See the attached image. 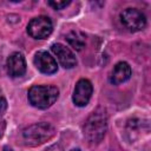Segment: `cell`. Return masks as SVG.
I'll use <instances>...</instances> for the list:
<instances>
[{
	"mask_svg": "<svg viewBox=\"0 0 151 151\" xmlns=\"http://www.w3.org/2000/svg\"><path fill=\"white\" fill-rule=\"evenodd\" d=\"M106 127L107 118L105 110L103 107H98L87 118L84 126V134L90 143H99L106 132Z\"/></svg>",
	"mask_w": 151,
	"mask_h": 151,
	"instance_id": "1",
	"label": "cell"
},
{
	"mask_svg": "<svg viewBox=\"0 0 151 151\" xmlns=\"http://www.w3.org/2000/svg\"><path fill=\"white\" fill-rule=\"evenodd\" d=\"M59 97V90L53 85H34L28 90L29 103L38 109L52 106Z\"/></svg>",
	"mask_w": 151,
	"mask_h": 151,
	"instance_id": "2",
	"label": "cell"
},
{
	"mask_svg": "<svg viewBox=\"0 0 151 151\" xmlns=\"http://www.w3.org/2000/svg\"><path fill=\"white\" fill-rule=\"evenodd\" d=\"M55 134L54 127L48 123H37L22 131L24 140L29 146H38L50 140Z\"/></svg>",
	"mask_w": 151,
	"mask_h": 151,
	"instance_id": "3",
	"label": "cell"
},
{
	"mask_svg": "<svg viewBox=\"0 0 151 151\" xmlns=\"http://www.w3.org/2000/svg\"><path fill=\"white\" fill-rule=\"evenodd\" d=\"M120 21L131 32L142 31L146 26V17L137 8H126L120 13Z\"/></svg>",
	"mask_w": 151,
	"mask_h": 151,
	"instance_id": "4",
	"label": "cell"
},
{
	"mask_svg": "<svg viewBox=\"0 0 151 151\" xmlns=\"http://www.w3.org/2000/svg\"><path fill=\"white\" fill-rule=\"evenodd\" d=\"M52 21L45 15L33 18L27 25V33L34 39H46L52 33Z\"/></svg>",
	"mask_w": 151,
	"mask_h": 151,
	"instance_id": "5",
	"label": "cell"
},
{
	"mask_svg": "<svg viewBox=\"0 0 151 151\" xmlns=\"http://www.w3.org/2000/svg\"><path fill=\"white\" fill-rule=\"evenodd\" d=\"M92 91L93 88H92L91 81L87 79H80L76 84V87L73 91V96H72L73 103L79 107L86 106L92 96Z\"/></svg>",
	"mask_w": 151,
	"mask_h": 151,
	"instance_id": "6",
	"label": "cell"
},
{
	"mask_svg": "<svg viewBox=\"0 0 151 151\" xmlns=\"http://www.w3.org/2000/svg\"><path fill=\"white\" fill-rule=\"evenodd\" d=\"M33 61H34L35 67L45 74H53L58 70L55 59L51 57V54L46 51H38L34 55Z\"/></svg>",
	"mask_w": 151,
	"mask_h": 151,
	"instance_id": "7",
	"label": "cell"
},
{
	"mask_svg": "<svg viewBox=\"0 0 151 151\" xmlns=\"http://www.w3.org/2000/svg\"><path fill=\"white\" fill-rule=\"evenodd\" d=\"M51 50L57 55L61 66H64L65 68H72L77 65V59H76L74 53L68 47H66L65 45L57 42V44H53L51 46Z\"/></svg>",
	"mask_w": 151,
	"mask_h": 151,
	"instance_id": "8",
	"label": "cell"
},
{
	"mask_svg": "<svg viewBox=\"0 0 151 151\" xmlns=\"http://www.w3.org/2000/svg\"><path fill=\"white\" fill-rule=\"evenodd\" d=\"M6 66H7L8 74L13 78L21 77L26 72V61H25L24 55L20 52L12 53L7 59Z\"/></svg>",
	"mask_w": 151,
	"mask_h": 151,
	"instance_id": "9",
	"label": "cell"
},
{
	"mask_svg": "<svg viewBox=\"0 0 151 151\" xmlns=\"http://www.w3.org/2000/svg\"><path fill=\"white\" fill-rule=\"evenodd\" d=\"M131 77V67L125 61H120L118 63L110 76V83L113 85H119L126 80H129Z\"/></svg>",
	"mask_w": 151,
	"mask_h": 151,
	"instance_id": "10",
	"label": "cell"
},
{
	"mask_svg": "<svg viewBox=\"0 0 151 151\" xmlns=\"http://www.w3.org/2000/svg\"><path fill=\"white\" fill-rule=\"evenodd\" d=\"M68 44L77 51H81L85 47V35L78 31H72L66 35Z\"/></svg>",
	"mask_w": 151,
	"mask_h": 151,
	"instance_id": "11",
	"label": "cell"
},
{
	"mask_svg": "<svg viewBox=\"0 0 151 151\" xmlns=\"http://www.w3.org/2000/svg\"><path fill=\"white\" fill-rule=\"evenodd\" d=\"M50 6H52L54 9H63V8H65L66 6H68L70 4H71V1L70 0H67V1H48L47 2Z\"/></svg>",
	"mask_w": 151,
	"mask_h": 151,
	"instance_id": "12",
	"label": "cell"
},
{
	"mask_svg": "<svg viewBox=\"0 0 151 151\" xmlns=\"http://www.w3.org/2000/svg\"><path fill=\"white\" fill-rule=\"evenodd\" d=\"M6 109H7V100L4 97H0V116L5 113Z\"/></svg>",
	"mask_w": 151,
	"mask_h": 151,
	"instance_id": "13",
	"label": "cell"
},
{
	"mask_svg": "<svg viewBox=\"0 0 151 151\" xmlns=\"http://www.w3.org/2000/svg\"><path fill=\"white\" fill-rule=\"evenodd\" d=\"M46 151H61V147L58 145V144H54V145H52V146H50Z\"/></svg>",
	"mask_w": 151,
	"mask_h": 151,
	"instance_id": "14",
	"label": "cell"
},
{
	"mask_svg": "<svg viewBox=\"0 0 151 151\" xmlns=\"http://www.w3.org/2000/svg\"><path fill=\"white\" fill-rule=\"evenodd\" d=\"M4 151H13V150H12L11 147H8V146H5V147H4Z\"/></svg>",
	"mask_w": 151,
	"mask_h": 151,
	"instance_id": "15",
	"label": "cell"
},
{
	"mask_svg": "<svg viewBox=\"0 0 151 151\" xmlns=\"http://www.w3.org/2000/svg\"><path fill=\"white\" fill-rule=\"evenodd\" d=\"M70 151H81V150H79V149H72V150H70Z\"/></svg>",
	"mask_w": 151,
	"mask_h": 151,
	"instance_id": "16",
	"label": "cell"
}]
</instances>
